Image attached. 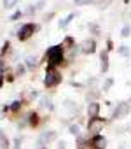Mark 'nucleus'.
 I'll list each match as a JSON object with an SVG mask.
<instances>
[{
  "mask_svg": "<svg viewBox=\"0 0 131 149\" xmlns=\"http://www.w3.org/2000/svg\"><path fill=\"white\" fill-rule=\"evenodd\" d=\"M46 58H47V67H58L61 65L63 58H65V47L61 44H56V46H51L47 51H46Z\"/></svg>",
  "mask_w": 131,
  "mask_h": 149,
  "instance_id": "1",
  "label": "nucleus"
},
{
  "mask_svg": "<svg viewBox=\"0 0 131 149\" xmlns=\"http://www.w3.org/2000/svg\"><path fill=\"white\" fill-rule=\"evenodd\" d=\"M61 79H63V76H61V72L58 70V68H54V67H47L46 68V77H44V86L46 88H56L59 83H61Z\"/></svg>",
  "mask_w": 131,
  "mask_h": 149,
  "instance_id": "2",
  "label": "nucleus"
},
{
  "mask_svg": "<svg viewBox=\"0 0 131 149\" xmlns=\"http://www.w3.org/2000/svg\"><path fill=\"white\" fill-rule=\"evenodd\" d=\"M37 30H39V25H33V23H26V25L19 26V30H18V40H21V42L28 40Z\"/></svg>",
  "mask_w": 131,
  "mask_h": 149,
  "instance_id": "3",
  "label": "nucleus"
},
{
  "mask_svg": "<svg viewBox=\"0 0 131 149\" xmlns=\"http://www.w3.org/2000/svg\"><path fill=\"white\" fill-rule=\"evenodd\" d=\"M129 111H131V104L129 102H119L117 105H115V109H114V112H112V119L115 121V119H122V118H126L128 114H129Z\"/></svg>",
  "mask_w": 131,
  "mask_h": 149,
  "instance_id": "4",
  "label": "nucleus"
},
{
  "mask_svg": "<svg viewBox=\"0 0 131 149\" xmlns=\"http://www.w3.org/2000/svg\"><path fill=\"white\" fill-rule=\"evenodd\" d=\"M103 125H105V119L100 118V116L89 119V123H88V133H89V135H98V133L101 132Z\"/></svg>",
  "mask_w": 131,
  "mask_h": 149,
  "instance_id": "5",
  "label": "nucleus"
},
{
  "mask_svg": "<svg viewBox=\"0 0 131 149\" xmlns=\"http://www.w3.org/2000/svg\"><path fill=\"white\" fill-rule=\"evenodd\" d=\"M107 144H108V140H107L101 133L93 135V137L89 139V149H107Z\"/></svg>",
  "mask_w": 131,
  "mask_h": 149,
  "instance_id": "6",
  "label": "nucleus"
},
{
  "mask_svg": "<svg viewBox=\"0 0 131 149\" xmlns=\"http://www.w3.org/2000/svg\"><path fill=\"white\" fill-rule=\"evenodd\" d=\"M56 139V132H42L39 137H37V146H40V147H47V144L49 142H52Z\"/></svg>",
  "mask_w": 131,
  "mask_h": 149,
  "instance_id": "7",
  "label": "nucleus"
},
{
  "mask_svg": "<svg viewBox=\"0 0 131 149\" xmlns=\"http://www.w3.org/2000/svg\"><path fill=\"white\" fill-rule=\"evenodd\" d=\"M81 51H82V54H93V53L96 51V40H94V39L84 40V44L81 46Z\"/></svg>",
  "mask_w": 131,
  "mask_h": 149,
  "instance_id": "8",
  "label": "nucleus"
},
{
  "mask_svg": "<svg viewBox=\"0 0 131 149\" xmlns=\"http://www.w3.org/2000/svg\"><path fill=\"white\" fill-rule=\"evenodd\" d=\"M100 104L98 102H89V107H88V118L93 119V118H98L100 116Z\"/></svg>",
  "mask_w": 131,
  "mask_h": 149,
  "instance_id": "9",
  "label": "nucleus"
},
{
  "mask_svg": "<svg viewBox=\"0 0 131 149\" xmlns=\"http://www.w3.org/2000/svg\"><path fill=\"white\" fill-rule=\"evenodd\" d=\"M75 149H89V139H86L84 135H77L75 137Z\"/></svg>",
  "mask_w": 131,
  "mask_h": 149,
  "instance_id": "10",
  "label": "nucleus"
},
{
  "mask_svg": "<svg viewBox=\"0 0 131 149\" xmlns=\"http://www.w3.org/2000/svg\"><path fill=\"white\" fill-rule=\"evenodd\" d=\"M26 125L32 126V128L40 126V118H39V114H37V112H30V114H28V119H26Z\"/></svg>",
  "mask_w": 131,
  "mask_h": 149,
  "instance_id": "11",
  "label": "nucleus"
},
{
  "mask_svg": "<svg viewBox=\"0 0 131 149\" xmlns=\"http://www.w3.org/2000/svg\"><path fill=\"white\" fill-rule=\"evenodd\" d=\"M100 65H101V72L108 70V65H110V61H108V51H101V54H100Z\"/></svg>",
  "mask_w": 131,
  "mask_h": 149,
  "instance_id": "12",
  "label": "nucleus"
},
{
  "mask_svg": "<svg viewBox=\"0 0 131 149\" xmlns=\"http://www.w3.org/2000/svg\"><path fill=\"white\" fill-rule=\"evenodd\" d=\"M40 109H42V111H49V112H52V111H54V104H52V100H51L49 97H44V98L40 100Z\"/></svg>",
  "mask_w": 131,
  "mask_h": 149,
  "instance_id": "13",
  "label": "nucleus"
},
{
  "mask_svg": "<svg viewBox=\"0 0 131 149\" xmlns=\"http://www.w3.org/2000/svg\"><path fill=\"white\" fill-rule=\"evenodd\" d=\"M63 107L67 109L68 112H72V114H77V112H79V105H77L74 100H65V102H63Z\"/></svg>",
  "mask_w": 131,
  "mask_h": 149,
  "instance_id": "14",
  "label": "nucleus"
},
{
  "mask_svg": "<svg viewBox=\"0 0 131 149\" xmlns=\"http://www.w3.org/2000/svg\"><path fill=\"white\" fill-rule=\"evenodd\" d=\"M37 63H39V58L33 54V56H28L26 58V61H25V65H26V68H35L37 67Z\"/></svg>",
  "mask_w": 131,
  "mask_h": 149,
  "instance_id": "15",
  "label": "nucleus"
},
{
  "mask_svg": "<svg viewBox=\"0 0 131 149\" xmlns=\"http://www.w3.org/2000/svg\"><path fill=\"white\" fill-rule=\"evenodd\" d=\"M68 132L77 137V135H81V126H79L77 123H70V125H68Z\"/></svg>",
  "mask_w": 131,
  "mask_h": 149,
  "instance_id": "16",
  "label": "nucleus"
},
{
  "mask_svg": "<svg viewBox=\"0 0 131 149\" xmlns=\"http://www.w3.org/2000/svg\"><path fill=\"white\" fill-rule=\"evenodd\" d=\"M21 105H23V104H21V100H14V102L9 105V111H11V112H19Z\"/></svg>",
  "mask_w": 131,
  "mask_h": 149,
  "instance_id": "17",
  "label": "nucleus"
},
{
  "mask_svg": "<svg viewBox=\"0 0 131 149\" xmlns=\"http://www.w3.org/2000/svg\"><path fill=\"white\" fill-rule=\"evenodd\" d=\"M117 53H119L121 56H124V58H126V56H129L131 49H129L128 46H119V47H117Z\"/></svg>",
  "mask_w": 131,
  "mask_h": 149,
  "instance_id": "18",
  "label": "nucleus"
},
{
  "mask_svg": "<svg viewBox=\"0 0 131 149\" xmlns=\"http://www.w3.org/2000/svg\"><path fill=\"white\" fill-rule=\"evenodd\" d=\"M74 18H75V13H72V14H70V16H67V18H63V19L59 21V26H61V28H65V26H67Z\"/></svg>",
  "mask_w": 131,
  "mask_h": 149,
  "instance_id": "19",
  "label": "nucleus"
},
{
  "mask_svg": "<svg viewBox=\"0 0 131 149\" xmlns=\"http://www.w3.org/2000/svg\"><path fill=\"white\" fill-rule=\"evenodd\" d=\"M11 147V142H9V139L4 135L2 139H0V149H9Z\"/></svg>",
  "mask_w": 131,
  "mask_h": 149,
  "instance_id": "20",
  "label": "nucleus"
},
{
  "mask_svg": "<svg viewBox=\"0 0 131 149\" xmlns=\"http://www.w3.org/2000/svg\"><path fill=\"white\" fill-rule=\"evenodd\" d=\"M112 86H114V79H112V77H108V79L103 81V91H108Z\"/></svg>",
  "mask_w": 131,
  "mask_h": 149,
  "instance_id": "21",
  "label": "nucleus"
},
{
  "mask_svg": "<svg viewBox=\"0 0 131 149\" xmlns=\"http://www.w3.org/2000/svg\"><path fill=\"white\" fill-rule=\"evenodd\" d=\"M121 35H122L124 39H126V37H129V35H131V26H129V25H124V26H122V30H121Z\"/></svg>",
  "mask_w": 131,
  "mask_h": 149,
  "instance_id": "22",
  "label": "nucleus"
},
{
  "mask_svg": "<svg viewBox=\"0 0 131 149\" xmlns=\"http://www.w3.org/2000/svg\"><path fill=\"white\" fill-rule=\"evenodd\" d=\"M21 144H23V137H21V135L14 137V146H12V149H21Z\"/></svg>",
  "mask_w": 131,
  "mask_h": 149,
  "instance_id": "23",
  "label": "nucleus"
},
{
  "mask_svg": "<svg viewBox=\"0 0 131 149\" xmlns=\"http://www.w3.org/2000/svg\"><path fill=\"white\" fill-rule=\"evenodd\" d=\"M26 70H28V68H26V65H23V63L16 65V74H18V76H23V74H25Z\"/></svg>",
  "mask_w": 131,
  "mask_h": 149,
  "instance_id": "24",
  "label": "nucleus"
},
{
  "mask_svg": "<svg viewBox=\"0 0 131 149\" xmlns=\"http://www.w3.org/2000/svg\"><path fill=\"white\" fill-rule=\"evenodd\" d=\"M16 2H18V0H4V7H6V9H9V7H12Z\"/></svg>",
  "mask_w": 131,
  "mask_h": 149,
  "instance_id": "25",
  "label": "nucleus"
},
{
  "mask_svg": "<svg viewBox=\"0 0 131 149\" xmlns=\"http://www.w3.org/2000/svg\"><path fill=\"white\" fill-rule=\"evenodd\" d=\"M23 14H25V13H21V11H18V13H14V14L11 16V19H12V21H16V19H19V18H21Z\"/></svg>",
  "mask_w": 131,
  "mask_h": 149,
  "instance_id": "26",
  "label": "nucleus"
},
{
  "mask_svg": "<svg viewBox=\"0 0 131 149\" xmlns=\"http://www.w3.org/2000/svg\"><path fill=\"white\" fill-rule=\"evenodd\" d=\"M58 149H67V142H65V140H58Z\"/></svg>",
  "mask_w": 131,
  "mask_h": 149,
  "instance_id": "27",
  "label": "nucleus"
},
{
  "mask_svg": "<svg viewBox=\"0 0 131 149\" xmlns=\"http://www.w3.org/2000/svg\"><path fill=\"white\" fill-rule=\"evenodd\" d=\"M44 6H46V0H40V2H39V4L35 6V11H37V9H42Z\"/></svg>",
  "mask_w": 131,
  "mask_h": 149,
  "instance_id": "28",
  "label": "nucleus"
},
{
  "mask_svg": "<svg viewBox=\"0 0 131 149\" xmlns=\"http://www.w3.org/2000/svg\"><path fill=\"white\" fill-rule=\"evenodd\" d=\"M89 28H91V32H93V33H98V28H96V25H89Z\"/></svg>",
  "mask_w": 131,
  "mask_h": 149,
  "instance_id": "29",
  "label": "nucleus"
},
{
  "mask_svg": "<svg viewBox=\"0 0 131 149\" xmlns=\"http://www.w3.org/2000/svg\"><path fill=\"white\" fill-rule=\"evenodd\" d=\"M107 49H112V40H107Z\"/></svg>",
  "mask_w": 131,
  "mask_h": 149,
  "instance_id": "30",
  "label": "nucleus"
},
{
  "mask_svg": "<svg viewBox=\"0 0 131 149\" xmlns=\"http://www.w3.org/2000/svg\"><path fill=\"white\" fill-rule=\"evenodd\" d=\"M75 4H84V0H74Z\"/></svg>",
  "mask_w": 131,
  "mask_h": 149,
  "instance_id": "31",
  "label": "nucleus"
},
{
  "mask_svg": "<svg viewBox=\"0 0 131 149\" xmlns=\"http://www.w3.org/2000/svg\"><path fill=\"white\" fill-rule=\"evenodd\" d=\"M33 149H47V147H40V146H37V147H33Z\"/></svg>",
  "mask_w": 131,
  "mask_h": 149,
  "instance_id": "32",
  "label": "nucleus"
},
{
  "mask_svg": "<svg viewBox=\"0 0 131 149\" xmlns=\"http://www.w3.org/2000/svg\"><path fill=\"white\" fill-rule=\"evenodd\" d=\"M2 137H4V132H2V130H0V139H2Z\"/></svg>",
  "mask_w": 131,
  "mask_h": 149,
  "instance_id": "33",
  "label": "nucleus"
},
{
  "mask_svg": "<svg viewBox=\"0 0 131 149\" xmlns=\"http://www.w3.org/2000/svg\"><path fill=\"white\" fill-rule=\"evenodd\" d=\"M2 84H4V79H2V77H0V86H2Z\"/></svg>",
  "mask_w": 131,
  "mask_h": 149,
  "instance_id": "34",
  "label": "nucleus"
},
{
  "mask_svg": "<svg viewBox=\"0 0 131 149\" xmlns=\"http://www.w3.org/2000/svg\"><path fill=\"white\" fill-rule=\"evenodd\" d=\"M129 130H131V128H129Z\"/></svg>",
  "mask_w": 131,
  "mask_h": 149,
  "instance_id": "35",
  "label": "nucleus"
}]
</instances>
